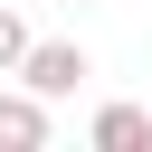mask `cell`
<instances>
[{
  "mask_svg": "<svg viewBox=\"0 0 152 152\" xmlns=\"http://www.w3.org/2000/svg\"><path fill=\"white\" fill-rule=\"evenodd\" d=\"M76 76H86V57H76V48H38V57H28V86H38V95H66Z\"/></svg>",
  "mask_w": 152,
  "mask_h": 152,
  "instance_id": "cell-1",
  "label": "cell"
},
{
  "mask_svg": "<svg viewBox=\"0 0 152 152\" xmlns=\"http://www.w3.org/2000/svg\"><path fill=\"white\" fill-rule=\"evenodd\" d=\"M95 142H104V152H133V142H152V114L114 104V114H95Z\"/></svg>",
  "mask_w": 152,
  "mask_h": 152,
  "instance_id": "cell-2",
  "label": "cell"
},
{
  "mask_svg": "<svg viewBox=\"0 0 152 152\" xmlns=\"http://www.w3.org/2000/svg\"><path fill=\"white\" fill-rule=\"evenodd\" d=\"M48 124H38V104H0V142H38Z\"/></svg>",
  "mask_w": 152,
  "mask_h": 152,
  "instance_id": "cell-3",
  "label": "cell"
},
{
  "mask_svg": "<svg viewBox=\"0 0 152 152\" xmlns=\"http://www.w3.org/2000/svg\"><path fill=\"white\" fill-rule=\"evenodd\" d=\"M19 57H28V38H19V19L0 10V66H19Z\"/></svg>",
  "mask_w": 152,
  "mask_h": 152,
  "instance_id": "cell-4",
  "label": "cell"
}]
</instances>
